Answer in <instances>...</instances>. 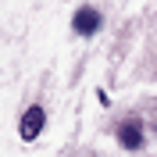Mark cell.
Listing matches in <instances>:
<instances>
[{
  "label": "cell",
  "instance_id": "cell-3",
  "mask_svg": "<svg viewBox=\"0 0 157 157\" xmlns=\"http://www.w3.org/2000/svg\"><path fill=\"white\" fill-rule=\"evenodd\" d=\"M97 29H100V14H97L93 7H78V11H75V32L93 36Z\"/></svg>",
  "mask_w": 157,
  "mask_h": 157
},
{
  "label": "cell",
  "instance_id": "cell-1",
  "mask_svg": "<svg viewBox=\"0 0 157 157\" xmlns=\"http://www.w3.org/2000/svg\"><path fill=\"white\" fill-rule=\"evenodd\" d=\"M43 121H47L43 107H39V104H32V107L25 111V114H21V125H18L21 139H36V136H39V128H43Z\"/></svg>",
  "mask_w": 157,
  "mask_h": 157
},
{
  "label": "cell",
  "instance_id": "cell-2",
  "mask_svg": "<svg viewBox=\"0 0 157 157\" xmlns=\"http://www.w3.org/2000/svg\"><path fill=\"white\" fill-rule=\"evenodd\" d=\"M118 143L125 150H139L143 147V125L139 121H121L118 125Z\"/></svg>",
  "mask_w": 157,
  "mask_h": 157
}]
</instances>
